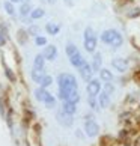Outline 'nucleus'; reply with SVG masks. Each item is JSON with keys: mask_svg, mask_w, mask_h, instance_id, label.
<instances>
[{"mask_svg": "<svg viewBox=\"0 0 140 146\" xmlns=\"http://www.w3.org/2000/svg\"><path fill=\"white\" fill-rule=\"evenodd\" d=\"M44 104L48 107V109H53V107H54V104H56V98L50 94V95H48V98L44 101Z\"/></svg>", "mask_w": 140, "mask_h": 146, "instance_id": "28", "label": "nucleus"}, {"mask_svg": "<svg viewBox=\"0 0 140 146\" xmlns=\"http://www.w3.org/2000/svg\"><path fill=\"white\" fill-rule=\"evenodd\" d=\"M29 35H33V36H38L39 35V27H38V26H30L29 27Z\"/></svg>", "mask_w": 140, "mask_h": 146, "instance_id": "33", "label": "nucleus"}, {"mask_svg": "<svg viewBox=\"0 0 140 146\" xmlns=\"http://www.w3.org/2000/svg\"><path fill=\"white\" fill-rule=\"evenodd\" d=\"M47 2L50 3V5H53V3H56V0H47Z\"/></svg>", "mask_w": 140, "mask_h": 146, "instance_id": "37", "label": "nucleus"}, {"mask_svg": "<svg viewBox=\"0 0 140 146\" xmlns=\"http://www.w3.org/2000/svg\"><path fill=\"white\" fill-rule=\"evenodd\" d=\"M116 33H117V30H115V29H107V30H104L103 33H101V42H104V44H107V45H110L111 44V41H113V38L116 36Z\"/></svg>", "mask_w": 140, "mask_h": 146, "instance_id": "9", "label": "nucleus"}, {"mask_svg": "<svg viewBox=\"0 0 140 146\" xmlns=\"http://www.w3.org/2000/svg\"><path fill=\"white\" fill-rule=\"evenodd\" d=\"M44 57L45 60H54V59L57 57V47L56 45H47L44 48Z\"/></svg>", "mask_w": 140, "mask_h": 146, "instance_id": "10", "label": "nucleus"}, {"mask_svg": "<svg viewBox=\"0 0 140 146\" xmlns=\"http://www.w3.org/2000/svg\"><path fill=\"white\" fill-rule=\"evenodd\" d=\"M20 2H23V3H29V0H20Z\"/></svg>", "mask_w": 140, "mask_h": 146, "instance_id": "38", "label": "nucleus"}, {"mask_svg": "<svg viewBox=\"0 0 140 146\" xmlns=\"http://www.w3.org/2000/svg\"><path fill=\"white\" fill-rule=\"evenodd\" d=\"M65 101H71V102H74V104H77V102L80 101V94H78V89H75V90H71V92H69Z\"/></svg>", "mask_w": 140, "mask_h": 146, "instance_id": "21", "label": "nucleus"}, {"mask_svg": "<svg viewBox=\"0 0 140 146\" xmlns=\"http://www.w3.org/2000/svg\"><path fill=\"white\" fill-rule=\"evenodd\" d=\"M11 2H12V3H15V2H20V0H11Z\"/></svg>", "mask_w": 140, "mask_h": 146, "instance_id": "39", "label": "nucleus"}, {"mask_svg": "<svg viewBox=\"0 0 140 146\" xmlns=\"http://www.w3.org/2000/svg\"><path fill=\"white\" fill-rule=\"evenodd\" d=\"M86 92L90 96H98L101 92V80L100 78H92L86 84Z\"/></svg>", "mask_w": 140, "mask_h": 146, "instance_id": "2", "label": "nucleus"}, {"mask_svg": "<svg viewBox=\"0 0 140 146\" xmlns=\"http://www.w3.org/2000/svg\"><path fill=\"white\" fill-rule=\"evenodd\" d=\"M45 15V11L42 9V8H36V9H32V12H30V18L32 20H39L42 18Z\"/></svg>", "mask_w": 140, "mask_h": 146, "instance_id": "20", "label": "nucleus"}, {"mask_svg": "<svg viewBox=\"0 0 140 146\" xmlns=\"http://www.w3.org/2000/svg\"><path fill=\"white\" fill-rule=\"evenodd\" d=\"M5 74H6V77L9 78V82H12V83H14V82H15V80H17V78H15V75H14V72H12V71H11V69H9L8 66H6V68H5Z\"/></svg>", "mask_w": 140, "mask_h": 146, "instance_id": "31", "label": "nucleus"}, {"mask_svg": "<svg viewBox=\"0 0 140 146\" xmlns=\"http://www.w3.org/2000/svg\"><path fill=\"white\" fill-rule=\"evenodd\" d=\"M127 17H128V18H137V17H140V8H134V9H131L130 12L127 14Z\"/></svg>", "mask_w": 140, "mask_h": 146, "instance_id": "29", "label": "nucleus"}, {"mask_svg": "<svg viewBox=\"0 0 140 146\" xmlns=\"http://www.w3.org/2000/svg\"><path fill=\"white\" fill-rule=\"evenodd\" d=\"M57 84H59V98L62 101L66 100V96L71 90L78 89L77 78L72 74H68V72H62L57 75Z\"/></svg>", "mask_w": 140, "mask_h": 146, "instance_id": "1", "label": "nucleus"}, {"mask_svg": "<svg viewBox=\"0 0 140 146\" xmlns=\"http://www.w3.org/2000/svg\"><path fill=\"white\" fill-rule=\"evenodd\" d=\"M77 51H78L77 45H75V44H72V42H68V44H66V47H65V53H66V56L69 57V56L75 54Z\"/></svg>", "mask_w": 140, "mask_h": 146, "instance_id": "24", "label": "nucleus"}, {"mask_svg": "<svg viewBox=\"0 0 140 146\" xmlns=\"http://www.w3.org/2000/svg\"><path fill=\"white\" fill-rule=\"evenodd\" d=\"M111 66L115 68L117 72L122 74L128 69V60L123 57H115V59H111Z\"/></svg>", "mask_w": 140, "mask_h": 146, "instance_id": "4", "label": "nucleus"}, {"mask_svg": "<svg viewBox=\"0 0 140 146\" xmlns=\"http://www.w3.org/2000/svg\"><path fill=\"white\" fill-rule=\"evenodd\" d=\"M88 102H89V107H90V109H94V110L98 109V107H96V100H95V96H90V95H89Z\"/></svg>", "mask_w": 140, "mask_h": 146, "instance_id": "32", "label": "nucleus"}, {"mask_svg": "<svg viewBox=\"0 0 140 146\" xmlns=\"http://www.w3.org/2000/svg\"><path fill=\"white\" fill-rule=\"evenodd\" d=\"M122 44H123V36L119 33V32H117L116 36L113 38V41H111V44H110V45H111L113 48H121Z\"/></svg>", "mask_w": 140, "mask_h": 146, "instance_id": "19", "label": "nucleus"}, {"mask_svg": "<svg viewBox=\"0 0 140 146\" xmlns=\"http://www.w3.org/2000/svg\"><path fill=\"white\" fill-rule=\"evenodd\" d=\"M90 66H92V71L94 72H100V69L103 68V54H101V53H98V51L94 53Z\"/></svg>", "mask_w": 140, "mask_h": 146, "instance_id": "8", "label": "nucleus"}, {"mask_svg": "<svg viewBox=\"0 0 140 146\" xmlns=\"http://www.w3.org/2000/svg\"><path fill=\"white\" fill-rule=\"evenodd\" d=\"M3 6H5V11H6V14H8V15H14V14H15L14 3L11 2V0H9V2H5V5H3Z\"/></svg>", "mask_w": 140, "mask_h": 146, "instance_id": "26", "label": "nucleus"}, {"mask_svg": "<svg viewBox=\"0 0 140 146\" xmlns=\"http://www.w3.org/2000/svg\"><path fill=\"white\" fill-rule=\"evenodd\" d=\"M90 36H95V32L90 26H88V27L84 29V38H90Z\"/></svg>", "mask_w": 140, "mask_h": 146, "instance_id": "34", "label": "nucleus"}, {"mask_svg": "<svg viewBox=\"0 0 140 146\" xmlns=\"http://www.w3.org/2000/svg\"><path fill=\"white\" fill-rule=\"evenodd\" d=\"M83 47L88 53H95L96 47H98V38L96 36H90V38H84L83 41Z\"/></svg>", "mask_w": 140, "mask_h": 146, "instance_id": "6", "label": "nucleus"}, {"mask_svg": "<svg viewBox=\"0 0 140 146\" xmlns=\"http://www.w3.org/2000/svg\"><path fill=\"white\" fill-rule=\"evenodd\" d=\"M3 102H2V100H0V115H3Z\"/></svg>", "mask_w": 140, "mask_h": 146, "instance_id": "36", "label": "nucleus"}, {"mask_svg": "<svg viewBox=\"0 0 140 146\" xmlns=\"http://www.w3.org/2000/svg\"><path fill=\"white\" fill-rule=\"evenodd\" d=\"M86 119H88V121H86V123H84V131H86V134H88L89 137H95L96 134H98V131H100V125L94 121V117L90 119L88 116Z\"/></svg>", "mask_w": 140, "mask_h": 146, "instance_id": "3", "label": "nucleus"}, {"mask_svg": "<svg viewBox=\"0 0 140 146\" xmlns=\"http://www.w3.org/2000/svg\"><path fill=\"white\" fill-rule=\"evenodd\" d=\"M5 44H6V36H5V33L0 30V47H3Z\"/></svg>", "mask_w": 140, "mask_h": 146, "instance_id": "35", "label": "nucleus"}, {"mask_svg": "<svg viewBox=\"0 0 140 146\" xmlns=\"http://www.w3.org/2000/svg\"><path fill=\"white\" fill-rule=\"evenodd\" d=\"M30 12H32L30 3H23L20 6V15L21 17H27V15H30Z\"/></svg>", "mask_w": 140, "mask_h": 146, "instance_id": "23", "label": "nucleus"}, {"mask_svg": "<svg viewBox=\"0 0 140 146\" xmlns=\"http://www.w3.org/2000/svg\"><path fill=\"white\" fill-rule=\"evenodd\" d=\"M44 75H45L44 71H41V69H36V68L32 69V78H33V82H36V83H39Z\"/></svg>", "mask_w": 140, "mask_h": 146, "instance_id": "22", "label": "nucleus"}, {"mask_svg": "<svg viewBox=\"0 0 140 146\" xmlns=\"http://www.w3.org/2000/svg\"><path fill=\"white\" fill-rule=\"evenodd\" d=\"M78 72H80V77H82L84 82H89V80H92L94 71H92V66H90V63L84 62L82 66L78 68Z\"/></svg>", "mask_w": 140, "mask_h": 146, "instance_id": "5", "label": "nucleus"}, {"mask_svg": "<svg viewBox=\"0 0 140 146\" xmlns=\"http://www.w3.org/2000/svg\"><path fill=\"white\" fill-rule=\"evenodd\" d=\"M44 66H45V57H44V54H36L35 59H33V68L44 71Z\"/></svg>", "mask_w": 140, "mask_h": 146, "instance_id": "16", "label": "nucleus"}, {"mask_svg": "<svg viewBox=\"0 0 140 146\" xmlns=\"http://www.w3.org/2000/svg\"><path fill=\"white\" fill-rule=\"evenodd\" d=\"M56 117H57V122L60 123V125H63V127H71L72 122H74L72 115H68V113H65L63 110L59 111Z\"/></svg>", "mask_w": 140, "mask_h": 146, "instance_id": "7", "label": "nucleus"}, {"mask_svg": "<svg viewBox=\"0 0 140 146\" xmlns=\"http://www.w3.org/2000/svg\"><path fill=\"white\" fill-rule=\"evenodd\" d=\"M27 38H29V32H26L24 29H20L17 32V39L21 45H24L26 42H27Z\"/></svg>", "mask_w": 140, "mask_h": 146, "instance_id": "18", "label": "nucleus"}, {"mask_svg": "<svg viewBox=\"0 0 140 146\" xmlns=\"http://www.w3.org/2000/svg\"><path fill=\"white\" fill-rule=\"evenodd\" d=\"M104 92H107V94H110V95L115 92V86H113L111 82H105L104 83Z\"/></svg>", "mask_w": 140, "mask_h": 146, "instance_id": "30", "label": "nucleus"}, {"mask_svg": "<svg viewBox=\"0 0 140 146\" xmlns=\"http://www.w3.org/2000/svg\"><path fill=\"white\" fill-rule=\"evenodd\" d=\"M35 44H36L38 47H44V45H47V38H45V36H41V35L35 36Z\"/></svg>", "mask_w": 140, "mask_h": 146, "instance_id": "27", "label": "nucleus"}, {"mask_svg": "<svg viewBox=\"0 0 140 146\" xmlns=\"http://www.w3.org/2000/svg\"><path fill=\"white\" fill-rule=\"evenodd\" d=\"M45 32L51 36H56L59 32H60V24L57 23H47L45 24Z\"/></svg>", "mask_w": 140, "mask_h": 146, "instance_id": "14", "label": "nucleus"}, {"mask_svg": "<svg viewBox=\"0 0 140 146\" xmlns=\"http://www.w3.org/2000/svg\"><path fill=\"white\" fill-rule=\"evenodd\" d=\"M98 104L100 107H103V109H105V107L110 106V94H107V92H100L98 95Z\"/></svg>", "mask_w": 140, "mask_h": 146, "instance_id": "12", "label": "nucleus"}, {"mask_svg": "<svg viewBox=\"0 0 140 146\" xmlns=\"http://www.w3.org/2000/svg\"><path fill=\"white\" fill-rule=\"evenodd\" d=\"M69 62H71V65H72L74 68H77V69H78V68L82 66V65H83L86 60H84V57L82 56V53H80V51H77L75 54L69 56Z\"/></svg>", "mask_w": 140, "mask_h": 146, "instance_id": "11", "label": "nucleus"}, {"mask_svg": "<svg viewBox=\"0 0 140 146\" xmlns=\"http://www.w3.org/2000/svg\"><path fill=\"white\" fill-rule=\"evenodd\" d=\"M100 80H103V82H111L113 78H115V75H113V72L110 71V69H107V68H101L100 69Z\"/></svg>", "mask_w": 140, "mask_h": 146, "instance_id": "13", "label": "nucleus"}, {"mask_svg": "<svg viewBox=\"0 0 140 146\" xmlns=\"http://www.w3.org/2000/svg\"><path fill=\"white\" fill-rule=\"evenodd\" d=\"M48 95H50V94H48L47 89H45V88H42V86H41V88H38V89L35 90V98H36L38 101H42V102H44V101L48 98Z\"/></svg>", "mask_w": 140, "mask_h": 146, "instance_id": "17", "label": "nucleus"}, {"mask_svg": "<svg viewBox=\"0 0 140 146\" xmlns=\"http://www.w3.org/2000/svg\"><path fill=\"white\" fill-rule=\"evenodd\" d=\"M62 110L65 113H68V115H74V113L77 111V104H74V102H71V101H63Z\"/></svg>", "mask_w": 140, "mask_h": 146, "instance_id": "15", "label": "nucleus"}, {"mask_svg": "<svg viewBox=\"0 0 140 146\" xmlns=\"http://www.w3.org/2000/svg\"><path fill=\"white\" fill-rule=\"evenodd\" d=\"M51 83H53V77H51V75H44V77H42V80L39 82V84L42 86V88H45V89H47Z\"/></svg>", "mask_w": 140, "mask_h": 146, "instance_id": "25", "label": "nucleus"}]
</instances>
